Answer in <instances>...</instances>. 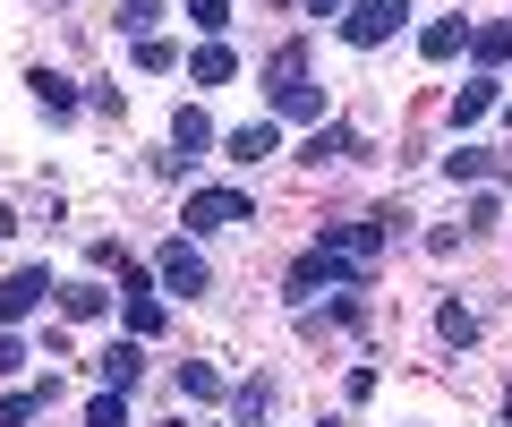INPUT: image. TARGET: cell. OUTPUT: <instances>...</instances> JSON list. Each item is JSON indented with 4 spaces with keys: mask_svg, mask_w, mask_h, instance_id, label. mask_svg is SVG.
<instances>
[{
    "mask_svg": "<svg viewBox=\"0 0 512 427\" xmlns=\"http://www.w3.org/2000/svg\"><path fill=\"white\" fill-rule=\"evenodd\" d=\"M18 368H26V342H18V334H0V376H18Z\"/></svg>",
    "mask_w": 512,
    "mask_h": 427,
    "instance_id": "4316f807",
    "label": "cell"
},
{
    "mask_svg": "<svg viewBox=\"0 0 512 427\" xmlns=\"http://www.w3.org/2000/svg\"><path fill=\"white\" fill-rule=\"evenodd\" d=\"M308 9H316V18H342V0H308Z\"/></svg>",
    "mask_w": 512,
    "mask_h": 427,
    "instance_id": "f1b7e54d",
    "label": "cell"
},
{
    "mask_svg": "<svg viewBox=\"0 0 512 427\" xmlns=\"http://www.w3.org/2000/svg\"><path fill=\"white\" fill-rule=\"evenodd\" d=\"M436 334L453 342V351H470V342H478V316L461 308V299H444V308H436Z\"/></svg>",
    "mask_w": 512,
    "mask_h": 427,
    "instance_id": "e0dca14e",
    "label": "cell"
},
{
    "mask_svg": "<svg viewBox=\"0 0 512 427\" xmlns=\"http://www.w3.org/2000/svg\"><path fill=\"white\" fill-rule=\"evenodd\" d=\"M137 69H154V77L180 69V43H171V35H146V43H137Z\"/></svg>",
    "mask_w": 512,
    "mask_h": 427,
    "instance_id": "cb8c5ba5",
    "label": "cell"
},
{
    "mask_svg": "<svg viewBox=\"0 0 512 427\" xmlns=\"http://www.w3.org/2000/svg\"><path fill=\"white\" fill-rule=\"evenodd\" d=\"M265 410H274V385H265V376H248V385H231V419H239V427H256Z\"/></svg>",
    "mask_w": 512,
    "mask_h": 427,
    "instance_id": "9a60e30c",
    "label": "cell"
},
{
    "mask_svg": "<svg viewBox=\"0 0 512 427\" xmlns=\"http://www.w3.org/2000/svg\"><path fill=\"white\" fill-rule=\"evenodd\" d=\"M495 223H504V205H495V197H470V223H461V231H495Z\"/></svg>",
    "mask_w": 512,
    "mask_h": 427,
    "instance_id": "484cf974",
    "label": "cell"
},
{
    "mask_svg": "<svg viewBox=\"0 0 512 427\" xmlns=\"http://www.w3.org/2000/svg\"><path fill=\"white\" fill-rule=\"evenodd\" d=\"M342 154H359V129H350V120H316V137L299 146V163L325 171V163H342Z\"/></svg>",
    "mask_w": 512,
    "mask_h": 427,
    "instance_id": "ba28073f",
    "label": "cell"
},
{
    "mask_svg": "<svg viewBox=\"0 0 512 427\" xmlns=\"http://www.w3.org/2000/svg\"><path fill=\"white\" fill-rule=\"evenodd\" d=\"M504 427H512V385H504Z\"/></svg>",
    "mask_w": 512,
    "mask_h": 427,
    "instance_id": "f546056e",
    "label": "cell"
},
{
    "mask_svg": "<svg viewBox=\"0 0 512 427\" xmlns=\"http://www.w3.org/2000/svg\"><path fill=\"white\" fill-rule=\"evenodd\" d=\"M154 274H163V291H180V299H197L205 282H214V274H205V257H197V248H188V240H171Z\"/></svg>",
    "mask_w": 512,
    "mask_h": 427,
    "instance_id": "8992f818",
    "label": "cell"
},
{
    "mask_svg": "<svg viewBox=\"0 0 512 427\" xmlns=\"http://www.w3.org/2000/svg\"><path fill=\"white\" fill-rule=\"evenodd\" d=\"M94 368H103V385H111V393H128L137 376H146V351H137V342H111V351L94 359Z\"/></svg>",
    "mask_w": 512,
    "mask_h": 427,
    "instance_id": "30bf717a",
    "label": "cell"
},
{
    "mask_svg": "<svg viewBox=\"0 0 512 427\" xmlns=\"http://www.w3.org/2000/svg\"><path fill=\"white\" fill-rule=\"evenodd\" d=\"M52 291H60V282L43 274V265H26V274H9V282H0V334H9L18 316H35L43 299H52Z\"/></svg>",
    "mask_w": 512,
    "mask_h": 427,
    "instance_id": "5b68a950",
    "label": "cell"
},
{
    "mask_svg": "<svg viewBox=\"0 0 512 427\" xmlns=\"http://www.w3.org/2000/svg\"><path fill=\"white\" fill-rule=\"evenodd\" d=\"M171 146H180V154H205V146H214V120H205L197 103H180V112H171Z\"/></svg>",
    "mask_w": 512,
    "mask_h": 427,
    "instance_id": "7c38bea8",
    "label": "cell"
},
{
    "mask_svg": "<svg viewBox=\"0 0 512 427\" xmlns=\"http://www.w3.org/2000/svg\"><path fill=\"white\" fill-rule=\"evenodd\" d=\"M265 86H274V112L282 120H316V112H325V94L308 86V52H299V43H291V52H274Z\"/></svg>",
    "mask_w": 512,
    "mask_h": 427,
    "instance_id": "7a4b0ae2",
    "label": "cell"
},
{
    "mask_svg": "<svg viewBox=\"0 0 512 427\" xmlns=\"http://www.w3.org/2000/svg\"><path fill=\"white\" fill-rule=\"evenodd\" d=\"M470 52H478V60H512V18H487V26L470 35Z\"/></svg>",
    "mask_w": 512,
    "mask_h": 427,
    "instance_id": "44dd1931",
    "label": "cell"
},
{
    "mask_svg": "<svg viewBox=\"0 0 512 427\" xmlns=\"http://www.w3.org/2000/svg\"><path fill=\"white\" fill-rule=\"evenodd\" d=\"M9 231H18V205H9V197H0V240H9Z\"/></svg>",
    "mask_w": 512,
    "mask_h": 427,
    "instance_id": "83f0119b",
    "label": "cell"
},
{
    "mask_svg": "<svg viewBox=\"0 0 512 427\" xmlns=\"http://www.w3.org/2000/svg\"><path fill=\"white\" fill-rule=\"evenodd\" d=\"M231 69L239 60L222 52V43H197V52H188V77H197V86H231Z\"/></svg>",
    "mask_w": 512,
    "mask_h": 427,
    "instance_id": "5bb4252c",
    "label": "cell"
},
{
    "mask_svg": "<svg viewBox=\"0 0 512 427\" xmlns=\"http://www.w3.org/2000/svg\"><path fill=\"white\" fill-rule=\"evenodd\" d=\"M487 103H495V77H470V86L453 94V129H470V120L487 112Z\"/></svg>",
    "mask_w": 512,
    "mask_h": 427,
    "instance_id": "d6986e66",
    "label": "cell"
},
{
    "mask_svg": "<svg viewBox=\"0 0 512 427\" xmlns=\"http://www.w3.org/2000/svg\"><path fill=\"white\" fill-rule=\"evenodd\" d=\"M86 427H128V402H120V393H94V402H86Z\"/></svg>",
    "mask_w": 512,
    "mask_h": 427,
    "instance_id": "d4e9b609",
    "label": "cell"
},
{
    "mask_svg": "<svg viewBox=\"0 0 512 427\" xmlns=\"http://www.w3.org/2000/svg\"><path fill=\"white\" fill-rule=\"evenodd\" d=\"M26 86H35V103H43L52 120L77 112V77H60V69H26Z\"/></svg>",
    "mask_w": 512,
    "mask_h": 427,
    "instance_id": "9c48e42d",
    "label": "cell"
},
{
    "mask_svg": "<svg viewBox=\"0 0 512 427\" xmlns=\"http://www.w3.org/2000/svg\"><path fill=\"white\" fill-rule=\"evenodd\" d=\"M52 402H60V376H43L35 393H9V402H0V427H26L35 410H52Z\"/></svg>",
    "mask_w": 512,
    "mask_h": 427,
    "instance_id": "8fae6325",
    "label": "cell"
},
{
    "mask_svg": "<svg viewBox=\"0 0 512 427\" xmlns=\"http://www.w3.org/2000/svg\"><path fill=\"white\" fill-rule=\"evenodd\" d=\"M154 18H163V0H120V35L146 43V35H154Z\"/></svg>",
    "mask_w": 512,
    "mask_h": 427,
    "instance_id": "7402d4cb",
    "label": "cell"
},
{
    "mask_svg": "<svg viewBox=\"0 0 512 427\" xmlns=\"http://www.w3.org/2000/svg\"><path fill=\"white\" fill-rule=\"evenodd\" d=\"M180 223L188 231H239V223H256V197H248V188H188Z\"/></svg>",
    "mask_w": 512,
    "mask_h": 427,
    "instance_id": "277c9868",
    "label": "cell"
},
{
    "mask_svg": "<svg viewBox=\"0 0 512 427\" xmlns=\"http://www.w3.org/2000/svg\"><path fill=\"white\" fill-rule=\"evenodd\" d=\"M410 26V0H350L342 9V43L350 52H376V43H393Z\"/></svg>",
    "mask_w": 512,
    "mask_h": 427,
    "instance_id": "3957f363",
    "label": "cell"
},
{
    "mask_svg": "<svg viewBox=\"0 0 512 427\" xmlns=\"http://www.w3.org/2000/svg\"><path fill=\"white\" fill-rule=\"evenodd\" d=\"M461 43H470V18H436V26L419 35V52H427V60H453Z\"/></svg>",
    "mask_w": 512,
    "mask_h": 427,
    "instance_id": "2e32d148",
    "label": "cell"
},
{
    "mask_svg": "<svg viewBox=\"0 0 512 427\" xmlns=\"http://www.w3.org/2000/svg\"><path fill=\"white\" fill-rule=\"evenodd\" d=\"M487 171H495V154H478V146H453V154H444V180H487Z\"/></svg>",
    "mask_w": 512,
    "mask_h": 427,
    "instance_id": "ffe728a7",
    "label": "cell"
},
{
    "mask_svg": "<svg viewBox=\"0 0 512 427\" xmlns=\"http://www.w3.org/2000/svg\"><path fill=\"white\" fill-rule=\"evenodd\" d=\"M316 427H350V419H316Z\"/></svg>",
    "mask_w": 512,
    "mask_h": 427,
    "instance_id": "4dcf8cb0",
    "label": "cell"
},
{
    "mask_svg": "<svg viewBox=\"0 0 512 427\" xmlns=\"http://www.w3.org/2000/svg\"><path fill=\"white\" fill-rule=\"evenodd\" d=\"M180 393H188V402H222L231 385H222V368H205V359H188V368H180Z\"/></svg>",
    "mask_w": 512,
    "mask_h": 427,
    "instance_id": "ac0fdd59",
    "label": "cell"
},
{
    "mask_svg": "<svg viewBox=\"0 0 512 427\" xmlns=\"http://www.w3.org/2000/svg\"><path fill=\"white\" fill-rule=\"evenodd\" d=\"M274 146H282V129H274V120H248V129H231V137H222V163L256 171V163H265Z\"/></svg>",
    "mask_w": 512,
    "mask_h": 427,
    "instance_id": "52a82bcc",
    "label": "cell"
},
{
    "mask_svg": "<svg viewBox=\"0 0 512 427\" xmlns=\"http://www.w3.org/2000/svg\"><path fill=\"white\" fill-rule=\"evenodd\" d=\"M103 308H111L103 282H60V316H77V325H86V316H103Z\"/></svg>",
    "mask_w": 512,
    "mask_h": 427,
    "instance_id": "4fadbf2b",
    "label": "cell"
},
{
    "mask_svg": "<svg viewBox=\"0 0 512 427\" xmlns=\"http://www.w3.org/2000/svg\"><path fill=\"white\" fill-rule=\"evenodd\" d=\"M384 240H393V231H384V214H376V223H325V231H316V257H333L350 282H367V265H376Z\"/></svg>",
    "mask_w": 512,
    "mask_h": 427,
    "instance_id": "6da1fadb",
    "label": "cell"
},
{
    "mask_svg": "<svg viewBox=\"0 0 512 427\" xmlns=\"http://www.w3.org/2000/svg\"><path fill=\"white\" fill-rule=\"evenodd\" d=\"M180 9H188L197 35H222V26H231V0H180Z\"/></svg>",
    "mask_w": 512,
    "mask_h": 427,
    "instance_id": "603a6c76",
    "label": "cell"
}]
</instances>
